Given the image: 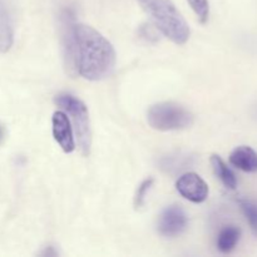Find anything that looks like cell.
I'll use <instances>...</instances> for the list:
<instances>
[{
    "mask_svg": "<svg viewBox=\"0 0 257 257\" xmlns=\"http://www.w3.org/2000/svg\"><path fill=\"white\" fill-rule=\"evenodd\" d=\"M152 185H153V178H148V180H145L142 183H141L135 197V203L137 207H141V206L145 203L146 196H147L148 191L151 190Z\"/></svg>",
    "mask_w": 257,
    "mask_h": 257,
    "instance_id": "5bb4252c",
    "label": "cell"
},
{
    "mask_svg": "<svg viewBox=\"0 0 257 257\" xmlns=\"http://www.w3.org/2000/svg\"><path fill=\"white\" fill-rule=\"evenodd\" d=\"M156 28L177 45H183L190 39L191 30L176 5L171 0H138Z\"/></svg>",
    "mask_w": 257,
    "mask_h": 257,
    "instance_id": "7a4b0ae2",
    "label": "cell"
},
{
    "mask_svg": "<svg viewBox=\"0 0 257 257\" xmlns=\"http://www.w3.org/2000/svg\"><path fill=\"white\" fill-rule=\"evenodd\" d=\"M2 136H3V131H2V128H0V138H2Z\"/></svg>",
    "mask_w": 257,
    "mask_h": 257,
    "instance_id": "9a60e30c",
    "label": "cell"
},
{
    "mask_svg": "<svg viewBox=\"0 0 257 257\" xmlns=\"http://www.w3.org/2000/svg\"><path fill=\"white\" fill-rule=\"evenodd\" d=\"M187 223V215L180 206H168L161 213L158 220V231L165 237H176L186 230Z\"/></svg>",
    "mask_w": 257,
    "mask_h": 257,
    "instance_id": "8992f818",
    "label": "cell"
},
{
    "mask_svg": "<svg viewBox=\"0 0 257 257\" xmlns=\"http://www.w3.org/2000/svg\"><path fill=\"white\" fill-rule=\"evenodd\" d=\"M241 238V230L237 226H226L220 231L217 237V250L222 253H230L237 246Z\"/></svg>",
    "mask_w": 257,
    "mask_h": 257,
    "instance_id": "8fae6325",
    "label": "cell"
},
{
    "mask_svg": "<svg viewBox=\"0 0 257 257\" xmlns=\"http://www.w3.org/2000/svg\"><path fill=\"white\" fill-rule=\"evenodd\" d=\"M190 7L195 12L196 17L198 18L202 24H206L210 17V3L208 0H187Z\"/></svg>",
    "mask_w": 257,
    "mask_h": 257,
    "instance_id": "4fadbf2b",
    "label": "cell"
},
{
    "mask_svg": "<svg viewBox=\"0 0 257 257\" xmlns=\"http://www.w3.org/2000/svg\"><path fill=\"white\" fill-rule=\"evenodd\" d=\"M14 43V25L7 5L0 0V53H7Z\"/></svg>",
    "mask_w": 257,
    "mask_h": 257,
    "instance_id": "9c48e42d",
    "label": "cell"
},
{
    "mask_svg": "<svg viewBox=\"0 0 257 257\" xmlns=\"http://www.w3.org/2000/svg\"><path fill=\"white\" fill-rule=\"evenodd\" d=\"M53 137L65 153H72L75 150L74 131L67 113L62 110L54 112L52 118Z\"/></svg>",
    "mask_w": 257,
    "mask_h": 257,
    "instance_id": "52a82bcc",
    "label": "cell"
},
{
    "mask_svg": "<svg viewBox=\"0 0 257 257\" xmlns=\"http://www.w3.org/2000/svg\"><path fill=\"white\" fill-rule=\"evenodd\" d=\"M238 205H240L241 211L246 217L251 231L253 235L257 236V202L247 200V198H242L238 201Z\"/></svg>",
    "mask_w": 257,
    "mask_h": 257,
    "instance_id": "7c38bea8",
    "label": "cell"
},
{
    "mask_svg": "<svg viewBox=\"0 0 257 257\" xmlns=\"http://www.w3.org/2000/svg\"><path fill=\"white\" fill-rule=\"evenodd\" d=\"M75 73L87 80L98 82L110 77L115 68V50L98 30L75 23Z\"/></svg>",
    "mask_w": 257,
    "mask_h": 257,
    "instance_id": "6da1fadb",
    "label": "cell"
},
{
    "mask_svg": "<svg viewBox=\"0 0 257 257\" xmlns=\"http://www.w3.org/2000/svg\"><path fill=\"white\" fill-rule=\"evenodd\" d=\"M230 163L233 167L247 173L257 171V152L248 146H238L231 152Z\"/></svg>",
    "mask_w": 257,
    "mask_h": 257,
    "instance_id": "ba28073f",
    "label": "cell"
},
{
    "mask_svg": "<svg viewBox=\"0 0 257 257\" xmlns=\"http://www.w3.org/2000/svg\"><path fill=\"white\" fill-rule=\"evenodd\" d=\"M176 190L186 200L193 203H202L208 197V186L202 177L193 172L181 176L176 182Z\"/></svg>",
    "mask_w": 257,
    "mask_h": 257,
    "instance_id": "5b68a950",
    "label": "cell"
},
{
    "mask_svg": "<svg viewBox=\"0 0 257 257\" xmlns=\"http://www.w3.org/2000/svg\"><path fill=\"white\" fill-rule=\"evenodd\" d=\"M148 124L156 131H182L193 124L192 112L175 102H161L152 105L147 113Z\"/></svg>",
    "mask_w": 257,
    "mask_h": 257,
    "instance_id": "277c9868",
    "label": "cell"
},
{
    "mask_svg": "<svg viewBox=\"0 0 257 257\" xmlns=\"http://www.w3.org/2000/svg\"><path fill=\"white\" fill-rule=\"evenodd\" d=\"M211 166H212V170L215 172L216 177L222 182V185L226 188H228V190H236V187H237V177H236L233 171L226 165V162L220 156H211Z\"/></svg>",
    "mask_w": 257,
    "mask_h": 257,
    "instance_id": "30bf717a",
    "label": "cell"
},
{
    "mask_svg": "<svg viewBox=\"0 0 257 257\" xmlns=\"http://www.w3.org/2000/svg\"><path fill=\"white\" fill-rule=\"evenodd\" d=\"M54 102L58 107L67 113L70 123L73 124V131L75 133L78 147L82 155L89 156L90 147H92V130H90L89 113L85 104L74 95L68 93L58 94Z\"/></svg>",
    "mask_w": 257,
    "mask_h": 257,
    "instance_id": "3957f363",
    "label": "cell"
}]
</instances>
